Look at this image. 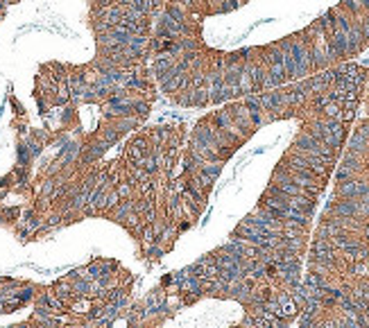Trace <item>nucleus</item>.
I'll return each instance as SVG.
<instances>
[{"instance_id":"1","label":"nucleus","mask_w":369,"mask_h":328,"mask_svg":"<svg viewBox=\"0 0 369 328\" xmlns=\"http://www.w3.org/2000/svg\"><path fill=\"white\" fill-rule=\"evenodd\" d=\"M202 28L157 23L150 71L172 104L209 109L306 80L369 48V0H340L292 35L238 50L206 43Z\"/></svg>"},{"instance_id":"2","label":"nucleus","mask_w":369,"mask_h":328,"mask_svg":"<svg viewBox=\"0 0 369 328\" xmlns=\"http://www.w3.org/2000/svg\"><path fill=\"white\" fill-rule=\"evenodd\" d=\"M306 256L299 328H369V174L335 183Z\"/></svg>"},{"instance_id":"3","label":"nucleus","mask_w":369,"mask_h":328,"mask_svg":"<svg viewBox=\"0 0 369 328\" xmlns=\"http://www.w3.org/2000/svg\"><path fill=\"white\" fill-rule=\"evenodd\" d=\"M247 3L252 0H168L164 12L159 14V23L198 25L204 30L206 18L231 14Z\"/></svg>"},{"instance_id":"4","label":"nucleus","mask_w":369,"mask_h":328,"mask_svg":"<svg viewBox=\"0 0 369 328\" xmlns=\"http://www.w3.org/2000/svg\"><path fill=\"white\" fill-rule=\"evenodd\" d=\"M363 104H365V111L369 116V75H367V84H365V93H363Z\"/></svg>"}]
</instances>
